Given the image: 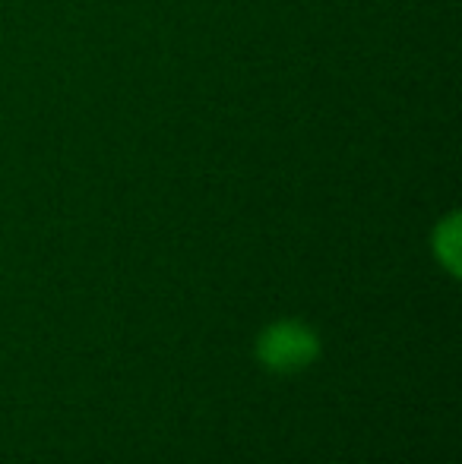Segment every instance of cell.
I'll return each instance as SVG.
<instances>
[{
    "label": "cell",
    "instance_id": "cell-1",
    "mask_svg": "<svg viewBox=\"0 0 462 464\" xmlns=\"http://www.w3.org/2000/svg\"><path fill=\"white\" fill-rule=\"evenodd\" d=\"M253 357L260 367L279 376H291V372L308 370L320 357V335L301 319H276L257 335L253 344Z\"/></svg>",
    "mask_w": 462,
    "mask_h": 464
},
{
    "label": "cell",
    "instance_id": "cell-2",
    "mask_svg": "<svg viewBox=\"0 0 462 464\" xmlns=\"http://www.w3.org/2000/svg\"><path fill=\"white\" fill-rule=\"evenodd\" d=\"M434 256L437 263L450 272L453 278H459L462 266V231H459V212H450L437 227H434Z\"/></svg>",
    "mask_w": 462,
    "mask_h": 464
}]
</instances>
